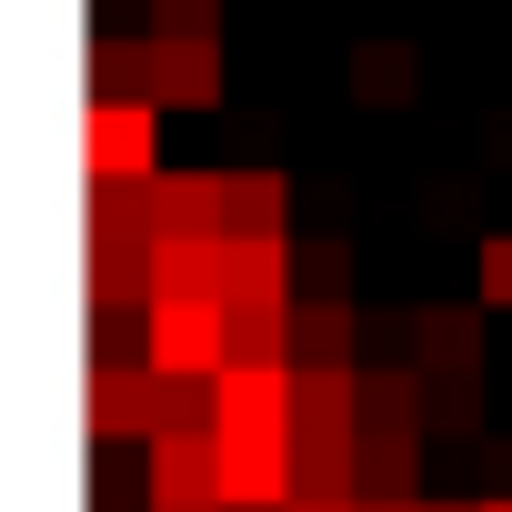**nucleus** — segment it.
Returning a JSON list of instances; mask_svg holds the SVG:
<instances>
[{
    "mask_svg": "<svg viewBox=\"0 0 512 512\" xmlns=\"http://www.w3.org/2000/svg\"><path fill=\"white\" fill-rule=\"evenodd\" d=\"M422 382H482V312H412Z\"/></svg>",
    "mask_w": 512,
    "mask_h": 512,
    "instance_id": "nucleus-11",
    "label": "nucleus"
},
{
    "mask_svg": "<svg viewBox=\"0 0 512 512\" xmlns=\"http://www.w3.org/2000/svg\"><path fill=\"white\" fill-rule=\"evenodd\" d=\"M482 512H512V492H482Z\"/></svg>",
    "mask_w": 512,
    "mask_h": 512,
    "instance_id": "nucleus-24",
    "label": "nucleus"
},
{
    "mask_svg": "<svg viewBox=\"0 0 512 512\" xmlns=\"http://www.w3.org/2000/svg\"><path fill=\"white\" fill-rule=\"evenodd\" d=\"M292 442H221V512H292Z\"/></svg>",
    "mask_w": 512,
    "mask_h": 512,
    "instance_id": "nucleus-7",
    "label": "nucleus"
},
{
    "mask_svg": "<svg viewBox=\"0 0 512 512\" xmlns=\"http://www.w3.org/2000/svg\"><path fill=\"white\" fill-rule=\"evenodd\" d=\"M221 101V41L151 31V111H211Z\"/></svg>",
    "mask_w": 512,
    "mask_h": 512,
    "instance_id": "nucleus-5",
    "label": "nucleus"
},
{
    "mask_svg": "<svg viewBox=\"0 0 512 512\" xmlns=\"http://www.w3.org/2000/svg\"><path fill=\"white\" fill-rule=\"evenodd\" d=\"M292 372H362V312L352 302H302L292 312Z\"/></svg>",
    "mask_w": 512,
    "mask_h": 512,
    "instance_id": "nucleus-10",
    "label": "nucleus"
},
{
    "mask_svg": "<svg viewBox=\"0 0 512 512\" xmlns=\"http://www.w3.org/2000/svg\"><path fill=\"white\" fill-rule=\"evenodd\" d=\"M432 432H482V382H432Z\"/></svg>",
    "mask_w": 512,
    "mask_h": 512,
    "instance_id": "nucleus-19",
    "label": "nucleus"
},
{
    "mask_svg": "<svg viewBox=\"0 0 512 512\" xmlns=\"http://www.w3.org/2000/svg\"><path fill=\"white\" fill-rule=\"evenodd\" d=\"M91 432H101V442H151V432H161V382H151V362H91Z\"/></svg>",
    "mask_w": 512,
    "mask_h": 512,
    "instance_id": "nucleus-6",
    "label": "nucleus"
},
{
    "mask_svg": "<svg viewBox=\"0 0 512 512\" xmlns=\"http://www.w3.org/2000/svg\"><path fill=\"white\" fill-rule=\"evenodd\" d=\"M151 31H191V41H221V11L211 0H161V21Z\"/></svg>",
    "mask_w": 512,
    "mask_h": 512,
    "instance_id": "nucleus-21",
    "label": "nucleus"
},
{
    "mask_svg": "<svg viewBox=\"0 0 512 512\" xmlns=\"http://www.w3.org/2000/svg\"><path fill=\"white\" fill-rule=\"evenodd\" d=\"M472 272H482V312H512V231H492L472 251Z\"/></svg>",
    "mask_w": 512,
    "mask_h": 512,
    "instance_id": "nucleus-18",
    "label": "nucleus"
},
{
    "mask_svg": "<svg viewBox=\"0 0 512 512\" xmlns=\"http://www.w3.org/2000/svg\"><path fill=\"white\" fill-rule=\"evenodd\" d=\"M141 362H151V382H221L231 372V302H151Z\"/></svg>",
    "mask_w": 512,
    "mask_h": 512,
    "instance_id": "nucleus-1",
    "label": "nucleus"
},
{
    "mask_svg": "<svg viewBox=\"0 0 512 512\" xmlns=\"http://www.w3.org/2000/svg\"><path fill=\"white\" fill-rule=\"evenodd\" d=\"M211 402H221V442H292V372L231 362V372L211 382Z\"/></svg>",
    "mask_w": 512,
    "mask_h": 512,
    "instance_id": "nucleus-4",
    "label": "nucleus"
},
{
    "mask_svg": "<svg viewBox=\"0 0 512 512\" xmlns=\"http://www.w3.org/2000/svg\"><path fill=\"white\" fill-rule=\"evenodd\" d=\"M151 502H221V432H161L151 442Z\"/></svg>",
    "mask_w": 512,
    "mask_h": 512,
    "instance_id": "nucleus-8",
    "label": "nucleus"
},
{
    "mask_svg": "<svg viewBox=\"0 0 512 512\" xmlns=\"http://www.w3.org/2000/svg\"><path fill=\"white\" fill-rule=\"evenodd\" d=\"M292 312H302V302H292ZM292 312H231V362L292 372Z\"/></svg>",
    "mask_w": 512,
    "mask_h": 512,
    "instance_id": "nucleus-17",
    "label": "nucleus"
},
{
    "mask_svg": "<svg viewBox=\"0 0 512 512\" xmlns=\"http://www.w3.org/2000/svg\"><path fill=\"white\" fill-rule=\"evenodd\" d=\"M91 101H151V41L91 31Z\"/></svg>",
    "mask_w": 512,
    "mask_h": 512,
    "instance_id": "nucleus-16",
    "label": "nucleus"
},
{
    "mask_svg": "<svg viewBox=\"0 0 512 512\" xmlns=\"http://www.w3.org/2000/svg\"><path fill=\"white\" fill-rule=\"evenodd\" d=\"M362 502H422V432H362Z\"/></svg>",
    "mask_w": 512,
    "mask_h": 512,
    "instance_id": "nucleus-13",
    "label": "nucleus"
},
{
    "mask_svg": "<svg viewBox=\"0 0 512 512\" xmlns=\"http://www.w3.org/2000/svg\"><path fill=\"white\" fill-rule=\"evenodd\" d=\"M292 432H352L362 442V372H292Z\"/></svg>",
    "mask_w": 512,
    "mask_h": 512,
    "instance_id": "nucleus-12",
    "label": "nucleus"
},
{
    "mask_svg": "<svg viewBox=\"0 0 512 512\" xmlns=\"http://www.w3.org/2000/svg\"><path fill=\"white\" fill-rule=\"evenodd\" d=\"M151 512H221V502H151Z\"/></svg>",
    "mask_w": 512,
    "mask_h": 512,
    "instance_id": "nucleus-23",
    "label": "nucleus"
},
{
    "mask_svg": "<svg viewBox=\"0 0 512 512\" xmlns=\"http://www.w3.org/2000/svg\"><path fill=\"white\" fill-rule=\"evenodd\" d=\"M81 161H91V181H151L161 171V111L151 101H91L81 111Z\"/></svg>",
    "mask_w": 512,
    "mask_h": 512,
    "instance_id": "nucleus-2",
    "label": "nucleus"
},
{
    "mask_svg": "<svg viewBox=\"0 0 512 512\" xmlns=\"http://www.w3.org/2000/svg\"><path fill=\"white\" fill-rule=\"evenodd\" d=\"M231 241H151V302H221Z\"/></svg>",
    "mask_w": 512,
    "mask_h": 512,
    "instance_id": "nucleus-9",
    "label": "nucleus"
},
{
    "mask_svg": "<svg viewBox=\"0 0 512 512\" xmlns=\"http://www.w3.org/2000/svg\"><path fill=\"white\" fill-rule=\"evenodd\" d=\"M302 272L322 282V302H352V241H312V251H302Z\"/></svg>",
    "mask_w": 512,
    "mask_h": 512,
    "instance_id": "nucleus-20",
    "label": "nucleus"
},
{
    "mask_svg": "<svg viewBox=\"0 0 512 512\" xmlns=\"http://www.w3.org/2000/svg\"><path fill=\"white\" fill-rule=\"evenodd\" d=\"M151 241H231V171H151Z\"/></svg>",
    "mask_w": 512,
    "mask_h": 512,
    "instance_id": "nucleus-3",
    "label": "nucleus"
},
{
    "mask_svg": "<svg viewBox=\"0 0 512 512\" xmlns=\"http://www.w3.org/2000/svg\"><path fill=\"white\" fill-rule=\"evenodd\" d=\"M231 241H292V181L282 171H231Z\"/></svg>",
    "mask_w": 512,
    "mask_h": 512,
    "instance_id": "nucleus-14",
    "label": "nucleus"
},
{
    "mask_svg": "<svg viewBox=\"0 0 512 512\" xmlns=\"http://www.w3.org/2000/svg\"><path fill=\"white\" fill-rule=\"evenodd\" d=\"M352 91H362L372 111H402V101L422 91V61H412V41H362V51H352Z\"/></svg>",
    "mask_w": 512,
    "mask_h": 512,
    "instance_id": "nucleus-15",
    "label": "nucleus"
},
{
    "mask_svg": "<svg viewBox=\"0 0 512 512\" xmlns=\"http://www.w3.org/2000/svg\"><path fill=\"white\" fill-rule=\"evenodd\" d=\"M422 512H482V492H472V502H422Z\"/></svg>",
    "mask_w": 512,
    "mask_h": 512,
    "instance_id": "nucleus-22",
    "label": "nucleus"
}]
</instances>
